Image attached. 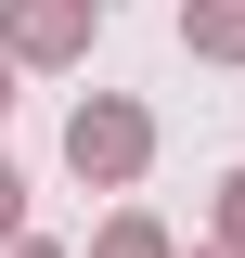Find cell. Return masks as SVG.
<instances>
[{"instance_id": "6da1fadb", "label": "cell", "mask_w": 245, "mask_h": 258, "mask_svg": "<svg viewBox=\"0 0 245 258\" xmlns=\"http://www.w3.org/2000/svg\"><path fill=\"white\" fill-rule=\"evenodd\" d=\"M129 155H142V116H116V103L78 116V168H129Z\"/></svg>"}, {"instance_id": "7a4b0ae2", "label": "cell", "mask_w": 245, "mask_h": 258, "mask_svg": "<svg viewBox=\"0 0 245 258\" xmlns=\"http://www.w3.org/2000/svg\"><path fill=\"white\" fill-rule=\"evenodd\" d=\"M0 220H13V168H0Z\"/></svg>"}]
</instances>
